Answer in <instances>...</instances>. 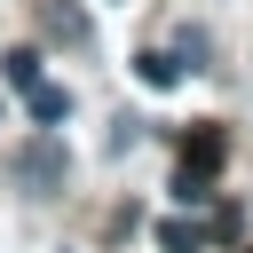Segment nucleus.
Returning a JSON list of instances; mask_svg holds the SVG:
<instances>
[{
  "label": "nucleus",
  "mask_w": 253,
  "mask_h": 253,
  "mask_svg": "<svg viewBox=\"0 0 253 253\" xmlns=\"http://www.w3.org/2000/svg\"><path fill=\"white\" fill-rule=\"evenodd\" d=\"M134 71H142L150 87H174V79H182V63H174V55H158V47H150V55H134Z\"/></svg>",
  "instance_id": "obj_7"
},
{
  "label": "nucleus",
  "mask_w": 253,
  "mask_h": 253,
  "mask_svg": "<svg viewBox=\"0 0 253 253\" xmlns=\"http://www.w3.org/2000/svg\"><path fill=\"white\" fill-rule=\"evenodd\" d=\"M16 174H24L32 190H63V174H71V150H63L55 134H32V142L16 150Z\"/></svg>",
  "instance_id": "obj_1"
},
{
  "label": "nucleus",
  "mask_w": 253,
  "mask_h": 253,
  "mask_svg": "<svg viewBox=\"0 0 253 253\" xmlns=\"http://www.w3.org/2000/svg\"><path fill=\"white\" fill-rule=\"evenodd\" d=\"M24 103H32V119H40V126L71 119V95H63V87H47V79H40V87H24Z\"/></svg>",
  "instance_id": "obj_3"
},
{
  "label": "nucleus",
  "mask_w": 253,
  "mask_h": 253,
  "mask_svg": "<svg viewBox=\"0 0 253 253\" xmlns=\"http://www.w3.org/2000/svg\"><path fill=\"white\" fill-rule=\"evenodd\" d=\"M158 245L166 253H206V229L198 221H158Z\"/></svg>",
  "instance_id": "obj_5"
},
{
  "label": "nucleus",
  "mask_w": 253,
  "mask_h": 253,
  "mask_svg": "<svg viewBox=\"0 0 253 253\" xmlns=\"http://www.w3.org/2000/svg\"><path fill=\"white\" fill-rule=\"evenodd\" d=\"M174 198H182V206H206V198H213V174H206V166H182V174H174Z\"/></svg>",
  "instance_id": "obj_6"
},
{
  "label": "nucleus",
  "mask_w": 253,
  "mask_h": 253,
  "mask_svg": "<svg viewBox=\"0 0 253 253\" xmlns=\"http://www.w3.org/2000/svg\"><path fill=\"white\" fill-rule=\"evenodd\" d=\"M0 79L8 87H40V47H8L0 55Z\"/></svg>",
  "instance_id": "obj_4"
},
{
  "label": "nucleus",
  "mask_w": 253,
  "mask_h": 253,
  "mask_svg": "<svg viewBox=\"0 0 253 253\" xmlns=\"http://www.w3.org/2000/svg\"><path fill=\"white\" fill-rule=\"evenodd\" d=\"M40 32H47V40L87 47V32H95V24H87V8H79V0H40Z\"/></svg>",
  "instance_id": "obj_2"
},
{
  "label": "nucleus",
  "mask_w": 253,
  "mask_h": 253,
  "mask_svg": "<svg viewBox=\"0 0 253 253\" xmlns=\"http://www.w3.org/2000/svg\"><path fill=\"white\" fill-rule=\"evenodd\" d=\"M182 166H206V174H213V166H221V134H198V142L182 150Z\"/></svg>",
  "instance_id": "obj_8"
}]
</instances>
